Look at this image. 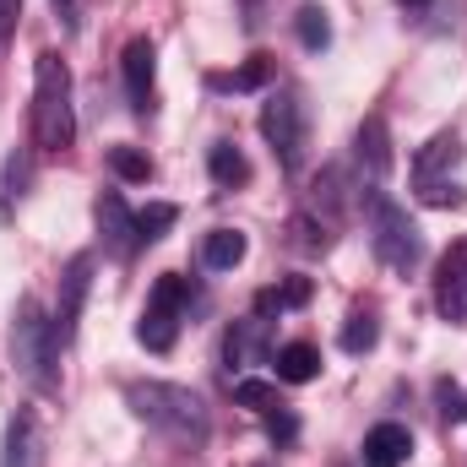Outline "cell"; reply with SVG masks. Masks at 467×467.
Wrapping results in <instances>:
<instances>
[{"instance_id":"cell-22","label":"cell","mask_w":467,"mask_h":467,"mask_svg":"<svg viewBox=\"0 0 467 467\" xmlns=\"http://www.w3.org/2000/svg\"><path fill=\"white\" fill-rule=\"evenodd\" d=\"M380 343V321H375V310H353L348 327H343V348L348 353H369Z\"/></svg>"},{"instance_id":"cell-12","label":"cell","mask_w":467,"mask_h":467,"mask_svg":"<svg viewBox=\"0 0 467 467\" xmlns=\"http://www.w3.org/2000/svg\"><path fill=\"white\" fill-rule=\"evenodd\" d=\"M272 353V321H261V316H244V321H234L229 337H223V358H229V369H250V364H261Z\"/></svg>"},{"instance_id":"cell-20","label":"cell","mask_w":467,"mask_h":467,"mask_svg":"<svg viewBox=\"0 0 467 467\" xmlns=\"http://www.w3.org/2000/svg\"><path fill=\"white\" fill-rule=\"evenodd\" d=\"M207 174H213L223 191H234V185L250 180V158H244L234 141H213V152H207Z\"/></svg>"},{"instance_id":"cell-27","label":"cell","mask_w":467,"mask_h":467,"mask_svg":"<svg viewBox=\"0 0 467 467\" xmlns=\"http://www.w3.org/2000/svg\"><path fill=\"white\" fill-rule=\"evenodd\" d=\"M33 180V163H27V152H11L5 158V213H11V202H22V185Z\"/></svg>"},{"instance_id":"cell-13","label":"cell","mask_w":467,"mask_h":467,"mask_svg":"<svg viewBox=\"0 0 467 467\" xmlns=\"http://www.w3.org/2000/svg\"><path fill=\"white\" fill-rule=\"evenodd\" d=\"M0 467H44V435H38V419H33L27 408L11 413V424H5Z\"/></svg>"},{"instance_id":"cell-30","label":"cell","mask_w":467,"mask_h":467,"mask_svg":"<svg viewBox=\"0 0 467 467\" xmlns=\"http://www.w3.org/2000/svg\"><path fill=\"white\" fill-rule=\"evenodd\" d=\"M266 435H272V441H294V435H299V419L277 408V413H266Z\"/></svg>"},{"instance_id":"cell-10","label":"cell","mask_w":467,"mask_h":467,"mask_svg":"<svg viewBox=\"0 0 467 467\" xmlns=\"http://www.w3.org/2000/svg\"><path fill=\"white\" fill-rule=\"evenodd\" d=\"M119 71H125L130 109L147 115V109H152V82H158V49H152V38H130L125 55H119Z\"/></svg>"},{"instance_id":"cell-31","label":"cell","mask_w":467,"mask_h":467,"mask_svg":"<svg viewBox=\"0 0 467 467\" xmlns=\"http://www.w3.org/2000/svg\"><path fill=\"white\" fill-rule=\"evenodd\" d=\"M16 16H22V0H0V38L16 33Z\"/></svg>"},{"instance_id":"cell-3","label":"cell","mask_w":467,"mask_h":467,"mask_svg":"<svg viewBox=\"0 0 467 467\" xmlns=\"http://www.w3.org/2000/svg\"><path fill=\"white\" fill-rule=\"evenodd\" d=\"M55 358H60V337H55V316H44V305L27 294L16 299L11 316V364L27 386L55 391Z\"/></svg>"},{"instance_id":"cell-19","label":"cell","mask_w":467,"mask_h":467,"mask_svg":"<svg viewBox=\"0 0 467 467\" xmlns=\"http://www.w3.org/2000/svg\"><path fill=\"white\" fill-rule=\"evenodd\" d=\"M316 375H321V348H316V343H283V348H277V380L305 386V380H316Z\"/></svg>"},{"instance_id":"cell-7","label":"cell","mask_w":467,"mask_h":467,"mask_svg":"<svg viewBox=\"0 0 467 467\" xmlns=\"http://www.w3.org/2000/svg\"><path fill=\"white\" fill-rule=\"evenodd\" d=\"M88 294H93V255H71L66 272H60V310H55V337H60V348H71Z\"/></svg>"},{"instance_id":"cell-14","label":"cell","mask_w":467,"mask_h":467,"mask_svg":"<svg viewBox=\"0 0 467 467\" xmlns=\"http://www.w3.org/2000/svg\"><path fill=\"white\" fill-rule=\"evenodd\" d=\"M413 457V435H408V424H375L369 435H364V467H402Z\"/></svg>"},{"instance_id":"cell-6","label":"cell","mask_w":467,"mask_h":467,"mask_svg":"<svg viewBox=\"0 0 467 467\" xmlns=\"http://www.w3.org/2000/svg\"><path fill=\"white\" fill-rule=\"evenodd\" d=\"M191 299H196L191 277H180V272H163V277L152 283L147 305H141V321H136V337H141V348H147V353H169V348H174V337H180V321H185Z\"/></svg>"},{"instance_id":"cell-24","label":"cell","mask_w":467,"mask_h":467,"mask_svg":"<svg viewBox=\"0 0 467 467\" xmlns=\"http://www.w3.org/2000/svg\"><path fill=\"white\" fill-rule=\"evenodd\" d=\"M294 27H299V44H305V49H327V44H332V22H327L321 5H305V11L294 16Z\"/></svg>"},{"instance_id":"cell-25","label":"cell","mask_w":467,"mask_h":467,"mask_svg":"<svg viewBox=\"0 0 467 467\" xmlns=\"http://www.w3.org/2000/svg\"><path fill=\"white\" fill-rule=\"evenodd\" d=\"M174 218H180V213H174L169 202H152L147 213H136V239H141V244H158L163 234L174 229Z\"/></svg>"},{"instance_id":"cell-15","label":"cell","mask_w":467,"mask_h":467,"mask_svg":"<svg viewBox=\"0 0 467 467\" xmlns=\"http://www.w3.org/2000/svg\"><path fill=\"white\" fill-rule=\"evenodd\" d=\"M353 152H358V163L369 169V180H386L391 174V136H386V119L369 115L358 125V136H353Z\"/></svg>"},{"instance_id":"cell-9","label":"cell","mask_w":467,"mask_h":467,"mask_svg":"<svg viewBox=\"0 0 467 467\" xmlns=\"http://www.w3.org/2000/svg\"><path fill=\"white\" fill-rule=\"evenodd\" d=\"M93 223H99L104 250H109V255H119V261L141 244V239H136V213L125 207V196H119V191H104V196L93 202Z\"/></svg>"},{"instance_id":"cell-11","label":"cell","mask_w":467,"mask_h":467,"mask_svg":"<svg viewBox=\"0 0 467 467\" xmlns=\"http://www.w3.org/2000/svg\"><path fill=\"white\" fill-rule=\"evenodd\" d=\"M462 163V136L457 130H435L419 152H413V185H435V180H451V169Z\"/></svg>"},{"instance_id":"cell-2","label":"cell","mask_w":467,"mask_h":467,"mask_svg":"<svg viewBox=\"0 0 467 467\" xmlns=\"http://www.w3.org/2000/svg\"><path fill=\"white\" fill-rule=\"evenodd\" d=\"M33 141L38 152H66L77 141V104H71V71L55 49L33 60Z\"/></svg>"},{"instance_id":"cell-26","label":"cell","mask_w":467,"mask_h":467,"mask_svg":"<svg viewBox=\"0 0 467 467\" xmlns=\"http://www.w3.org/2000/svg\"><path fill=\"white\" fill-rule=\"evenodd\" d=\"M109 169H115L119 180H130V185L152 180V158H147V152H136V147H109Z\"/></svg>"},{"instance_id":"cell-8","label":"cell","mask_w":467,"mask_h":467,"mask_svg":"<svg viewBox=\"0 0 467 467\" xmlns=\"http://www.w3.org/2000/svg\"><path fill=\"white\" fill-rule=\"evenodd\" d=\"M435 310L441 321L467 327V239H457L435 266Z\"/></svg>"},{"instance_id":"cell-21","label":"cell","mask_w":467,"mask_h":467,"mask_svg":"<svg viewBox=\"0 0 467 467\" xmlns=\"http://www.w3.org/2000/svg\"><path fill=\"white\" fill-rule=\"evenodd\" d=\"M294 234H299L294 244H299V250H310V255H327V250H332V218L299 213V218H294Z\"/></svg>"},{"instance_id":"cell-4","label":"cell","mask_w":467,"mask_h":467,"mask_svg":"<svg viewBox=\"0 0 467 467\" xmlns=\"http://www.w3.org/2000/svg\"><path fill=\"white\" fill-rule=\"evenodd\" d=\"M364 207H369V244H375L380 266H391V272H413V266L424 261L419 223H413L386 191H364Z\"/></svg>"},{"instance_id":"cell-1","label":"cell","mask_w":467,"mask_h":467,"mask_svg":"<svg viewBox=\"0 0 467 467\" xmlns=\"http://www.w3.org/2000/svg\"><path fill=\"white\" fill-rule=\"evenodd\" d=\"M125 408H130L147 430H158V435H169V441H180V446H202V441L213 435L207 402H202L191 386H174V380H130V386H125Z\"/></svg>"},{"instance_id":"cell-16","label":"cell","mask_w":467,"mask_h":467,"mask_svg":"<svg viewBox=\"0 0 467 467\" xmlns=\"http://www.w3.org/2000/svg\"><path fill=\"white\" fill-rule=\"evenodd\" d=\"M272 71H277V66H272L266 55H250L244 66H234V71H218V77H207V88H213V93H261V88L272 82Z\"/></svg>"},{"instance_id":"cell-5","label":"cell","mask_w":467,"mask_h":467,"mask_svg":"<svg viewBox=\"0 0 467 467\" xmlns=\"http://www.w3.org/2000/svg\"><path fill=\"white\" fill-rule=\"evenodd\" d=\"M261 136H266L272 158H277L288 174H299V169H305V147H310V109H305L299 88H283V93H272V99L261 104Z\"/></svg>"},{"instance_id":"cell-33","label":"cell","mask_w":467,"mask_h":467,"mask_svg":"<svg viewBox=\"0 0 467 467\" xmlns=\"http://www.w3.org/2000/svg\"><path fill=\"white\" fill-rule=\"evenodd\" d=\"M60 5H71V0H60Z\"/></svg>"},{"instance_id":"cell-17","label":"cell","mask_w":467,"mask_h":467,"mask_svg":"<svg viewBox=\"0 0 467 467\" xmlns=\"http://www.w3.org/2000/svg\"><path fill=\"white\" fill-rule=\"evenodd\" d=\"M299 305H310V277H283V283H272V288L255 294V316L261 321H272L283 310H299Z\"/></svg>"},{"instance_id":"cell-18","label":"cell","mask_w":467,"mask_h":467,"mask_svg":"<svg viewBox=\"0 0 467 467\" xmlns=\"http://www.w3.org/2000/svg\"><path fill=\"white\" fill-rule=\"evenodd\" d=\"M244 250H250V239L239 229H213L202 239V261H207V272H234L239 261H244Z\"/></svg>"},{"instance_id":"cell-32","label":"cell","mask_w":467,"mask_h":467,"mask_svg":"<svg viewBox=\"0 0 467 467\" xmlns=\"http://www.w3.org/2000/svg\"><path fill=\"white\" fill-rule=\"evenodd\" d=\"M402 5H430V0H402Z\"/></svg>"},{"instance_id":"cell-23","label":"cell","mask_w":467,"mask_h":467,"mask_svg":"<svg viewBox=\"0 0 467 467\" xmlns=\"http://www.w3.org/2000/svg\"><path fill=\"white\" fill-rule=\"evenodd\" d=\"M234 402L250 408V413H277V386L272 380H234Z\"/></svg>"},{"instance_id":"cell-29","label":"cell","mask_w":467,"mask_h":467,"mask_svg":"<svg viewBox=\"0 0 467 467\" xmlns=\"http://www.w3.org/2000/svg\"><path fill=\"white\" fill-rule=\"evenodd\" d=\"M419 196H424L430 207H462V202H467V196H462V185H451V180H435V185H424Z\"/></svg>"},{"instance_id":"cell-28","label":"cell","mask_w":467,"mask_h":467,"mask_svg":"<svg viewBox=\"0 0 467 467\" xmlns=\"http://www.w3.org/2000/svg\"><path fill=\"white\" fill-rule=\"evenodd\" d=\"M435 402H441V413L457 424V419H467V397H462V386L457 380H435Z\"/></svg>"}]
</instances>
